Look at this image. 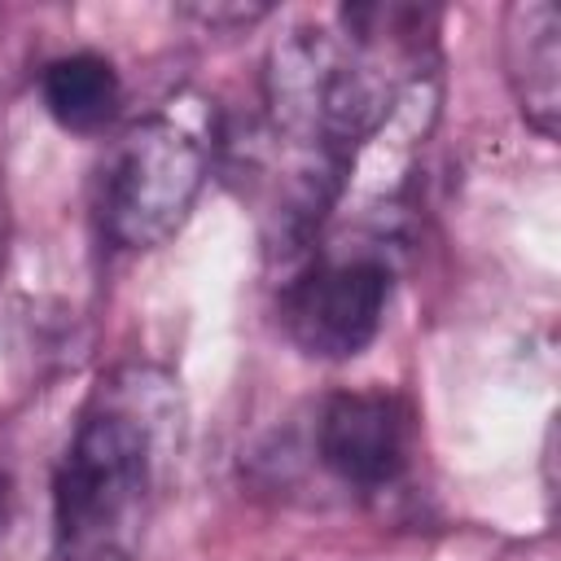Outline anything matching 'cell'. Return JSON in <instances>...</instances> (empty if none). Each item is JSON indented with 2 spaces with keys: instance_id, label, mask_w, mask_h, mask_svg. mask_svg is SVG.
Masks as SVG:
<instances>
[{
  "instance_id": "obj_1",
  "label": "cell",
  "mask_w": 561,
  "mask_h": 561,
  "mask_svg": "<svg viewBox=\"0 0 561 561\" xmlns=\"http://www.w3.org/2000/svg\"><path fill=\"white\" fill-rule=\"evenodd\" d=\"M184 434L175 381L153 364L110 368L53 473L57 561H140Z\"/></svg>"
},
{
  "instance_id": "obj_2",
  "label": "cell",
  "mask_w": 561,
  "mask_h": 561,
  "mask_svg": "<svg viewBox=\"0 0 561 561\" xmlns=\"http://www.w3.org/2000/svg\"><path fill=\"white\" fill-rule=\"evenodd\" d=\"M206 184V145L167 114L127 123L96 167L92 210L114 250H158L193 215Z\"/></svg>"
},
{
  "instance_id": "obj_3",
  "label": "cell",
  "mask_w": 561,
  "mask_h": 561,
  "mask_svg": "<svg viewBox=\"0 0 561 561\" xmlns=\"http://www.w3.org/2000/svg\"><path fill=\"white\" fill-rule=\"evenodd\" d=\"M390 289H394V267L377 245L311 254L280 289L285 333L311 359L324 364L355 359L381 333Z\"/></svg>"
},
{
  "instance_id": "obj_4",
  "label": "cell",
  "mask_w": 561,
  "mask_h": 561,
  "mask_svg": "<svg viewBox=\"0 0 561 561\" xmlns=\"http://www.w3.org/2000/svg\"><path fill=\"white\" fill-rule=\"evenodd\" d=\"M320 465L355 491H386L412 456V412L390 390H337L316 421Z\"/></svg>"
},
{
  "instance_id": "obj_5",
  "label": "cell",
  "mask_w": 561,
  "mask_h": 561,
  "mask_svg": "<svg viewBox=\"0 0 561 561\" xmlns=\"http://www.w3.org/2000/svg\"><path fill=\"white\" fill-rule=\"evenodd\" d=\"M504 66L522 118L552 140L561 118V9L552 0L504 9Z\"/></svg>"
},
{
  "instance_id": "obj_6",
  "label": "cell",
  "mask_w": 561,
  "mask_h": 561,
  "mask_svg": "<svg viewBox=\"0 0 561 561\" xmlns=\"http://www.w3.org/2000/svg\"><path fill=\"white\" fill-rule=\"evenodd\" d=\"M39 96L57 127L88 136V131H101L105 123H114V114L123 105V79L114 70V61L101 53H66L44 66Z\"/></svg>"
},
{
  "instance_id": "obj_7",
  "label": "cell",
  "mask_w": 561,
  "mask_h": 561,
  "mask_svg": "<svg viewBox=\"0 0 561 561\" xmlns=\"http://www.w3.org/2000/svg\"><path fill=\"white\" fill-rule=\"evenodd\" d=\"M4 241H9V206H4V162H0V263H4Z\"/></svg>"
}]
</instances>
